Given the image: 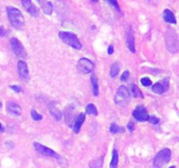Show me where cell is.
Instances as JSON below:
<instances>
[{"label": "cell", "instance_id": "6da1fadb", "mask_svg": "<svg viewBox=\"0 0 179 168\" xmlns=\"http://www.w3.org/2000/svg\"><path fill=\"white\" fill-rule=\"evenodd\" d=\"M7 15L9 18L11 24L15 28L21 29L25 25V18H24L22 12L19 9L12 7V6H8L7 7Z\"/></svg>", "mask_w": 179, "mask_h": 168}, {"label": "cell", "instance_id": "7a4b0ae2", "mask_svg": "<svg viewBox=\"0 0 179 168\" xmlns=\"http://www.w3.org/2000/svg\"><path fill=\"white\" fill-rule=\"evenodd\" d=\"M165 44L170 53H177L179 49L177 34L173 29L169 28L165 33Z\"/></svg>", "mask_w": 179, "mask_h": 168}, {"label": "cell", "instance_id": "3957f363", "mask_svg": "<svg viewBox=\"0 0 179 168\" xmlns=\"http://www.w3.org/2000/svg\"><path fill=\"white\" fill-rule=\"evenodd\" d=\"M59 37L64 43L69 45L74 49L80 50L82 48V45L80 43V39L77 37V35L70 32H60Z\"/></svg>", "mask_w": 179, "mask_h": 168}, {"label": "cell", "instance_id": "277c9868", "mask_svg": "<svg viewBox=\"0 0 179 168\" xmlns=\"http://www.w3.org/2000/svg\"><path fill=\"white\" fill-rule=\"evenodd\" d=\"M171 159V152L170 149H163L160 151L154 159L153 166L155 168H162L170 162Z\"/></svg>", "mask_w": 179, "mask_h": 168}, {"label": "cell", "instance_id": "5b68a950", "mask_svg": "<svg viewBox=\"0 0 179 168\" xmlns=\"http://www.w3.org/2000/svg\"><path fill=\"white\" fill-rule=\"evenodd\" d=\"M130 100V93L127 89V87L122 85L119 87L117 92L114 96L115 103L120 106H126Z\"/></svg>", "mask_w": 179, "mask_h": 168}, {"label": "cell", "instance_id": "8992f818", "mask_svg": "<svg viewBox=\"0 0 179 168\" xmlns=\"http://www.w3.org/2000/svg\"><path fill=\"white\" fill-rule=\"evenodd\" d=\"M77 68L81 74H89L94 68V63L87 58H81L77 64Z\"/></svg>", "mask_w": 179, "mask_h": 168}, {"label": "cell", "instance_id": "52a82bcc", "mask_svg": "<svg viewBox=\"0 0 179 168\" xmlns=\"http://www.w3.org/2000/svg\"><path fill=\"white\" fill-rule=\"evenodd\" d=\"M10 42H11V47L12 51L14 52L17 56L21 58L26 57V52L25 50V48L18 39L11 38Z\"/></svg>", "mask_w": 179, "mask_h": 168}, {"label": "cell", "instance_id": "ba28073f", "mask_svg": "<svg viewBox=\"0 0 179 168\" xmlns=\"http://www.w3.org/2000/svg\"><path fill=\"white\" fill-rule=\"evenodd\" d=\"M34 148L35 150L38 152V153L42 154L44 156H47V157H52V158H55V159H60V156L59 154L55 152L54 151H52V149L48 148L47 146L43 145L41 144H38V143H34Z\"/></svg>", "mask_w": 179, "mask_h": 168}, {"label": "cell", "instance_id": "9c48e42d", "mask_svg": "<svg viewBox=\"0 0 179 168\" xmlns=\"http://www.w3.org/2000/svg\"><path fill=\"white\" fill-rule=\"evenodd\" d=\"M133 116L139 122H145V121L149 120L150 116L147 112V110L145 107L142 105L137 106L136 110L133 112Z\"/></svg>", "mask_w": 179, "mask_h": 168}, {"label": "cell", "instance_id": "30bf717a", "mask_svg": "<svg viewBox=\"0 0 179 168\" xmlns=\"http://www.w3.org/2000/svg\"><path fill=\"white\" fill-rule=\"evenodd\" d=\"M18 69H19V77L25 82H27L30 76H29L28 67H27L26 63L23 61H19L18 62Z\"/></svg>", "mask_w": 179, "mask_h": 168}, {"label": "cell", "instance_id": "8fae6325", "mask_svg": "<svg viewBox=\"0 0 179 168\" xmlns=\"http://www.w3.org/2000/svg\"><path fill=\"white\" fill-rule=\"evenodd\" d=\"M21 3L27 12H29L33 17H38V11L37 7L32 3V0H21Z\"/></svg>", "mask_w": 179, "mask_h": 168}, {"label": "cell", "instance_id": "7c38bea8", "mask_svg": "<svg viewBox=\"0 0 179 168\" xmlns=\"http://www.w3.org/2000/svg\"><path fill=\"white\" fill-rule=\"evenodd\" d=\"M169 89L168 80H163L161 82H157L152 86V91L156 94H163Z\"/></svg>", "mask_w": 179, "mask_h": 168}, {"label": "cell", "instance_id": "4fadbf2b", "mask_svg": "<svg viewBox=\"0 0 179 168\" xmlns=\"http://www.w3.org/2000/svg\"><path fill=\"white\" fill-rule=\"evenodd\" d=\"M126 41H127V46L128 50L131 53L136 52V48H135V39H134V32L131 27L128 30L127 35H126Z\"/></svg>", "mask_w": 179, "mask_h": 168}, {"label": "cell", "instance_id": "5bb4252c", "mask_svg": "<svg viewBox=\"0 0 179 168\" xmlns=\"http://www.w3.org/2000/svg\"><path fill=\"white\" fill-rule=\"evenodd\" d=\"M65 118L66 124L72 127L73 124L74 123V109L73 106H67L65 109Z\"/></svg>", "mask_w": 179, "mask_h": 168}, {"label": "cell", "instance_id": "9a60e30c", "mask_svg": "<svg viewBox=\"0 0 179 168\" xmlns=\"http://www.w3.org/2000/svg\"><path fill=\"white\" fill-rule=\"evenodd\" d=\"M48 111L50 112V114L52 117L56 121H60L62 117V112L57 107V105L54 102H51L48 105Z\"/></svg>", "mask_w": 179, "mask_h": 168}, {"label": "cell", "instance_id": "2e32d148", "mask_svg": "<svg viewBox=\"0 0 179 168\" xmlns=\"http://www.w3.org/2000/svg\"><path fill=\"white\" fill-rule=\"evenodd\" d=\"M7 111L9 113L14 116H20L22 113L21 107L14 102H10L7 104Z\"/></svg>", "mask_w": 179, "mask_h": 168}, {"label": "cell", "instance_id": "e0dca14e", "mask_svg": "<svg viewBox=\"0 0 179 168\" xmlns=\"http://www.w3.org/2000/svg\"><path fill=\"white\" fill-rule=\"evenodd\" d=\"M38 4L41 6V9L46 14H52V11H53V5L50 1H47V0H38Z\"/></svg>", "mask_w": 179, "mask_h": 168}, {"label": "cell", "instance_id": "ac0fdd59", "mask_svg": "<svg viewBox=\"0 0 179 168\" xmlns=\"http://www.w3.org/2000/svg\"><path fill=\"white\" fill-rule=\"evenodd\" d=\"M85 117L86 116L84 113H80V115L77 116V118H76V120L74 121V133L75 134H78L79 132H80V128H81V126H82V124L84 123V121H85Z\"/></svg>", "mask_w": 179, "mask_h": 168}, {"label": "cell", "instance_id": "d6986e66", "mask_svg": "<svg viewBox=\"0 0 179 168\" xmlns=\"http://www.w3.org/2000/svg\"><path fill=\"white\" fill-rule=\"evenodd\" d=\"M163 19L166 22L170 23V24H177V20L175 18L174 13L169 9L164 10L163 11Z\"/></svg>", "mask_w": 179, "mask_h": 168}, {"label": "cell", "instance_id": "ffe728a7", "mask_svg": "<svg viewBox=\"0 0 179 168\" xmlns=\"http://www.w3.org/2000/svg\"><path fill=\"white\" fill-rule=\"evenodd\" d=\"M91 83L93 87V94L94 96H97L99 95V85H98V79L95 75H93L91 76Z\"/></svg>", "mask_w": 179, "mask_h": 168}, {"label": "cell", "instance_id": "44dd1931", "mask_svg": "<svg viewBox=\"0 0 179 168\" xmlns=\"http://www.w3.org/2000/svg\"><path fill=\"white\" fill-rule=\"evenodd\" d=\"M130 93L132 94V96L134 97H140V98H143V96L141 94V92L140 91L139 88L135 84L132 83L131 86H130Z\"/></svg>", "mask_w": 179, "mask_h": 168}, {"label": "cell", "instance_id": "7402d4cb", "mask_svg": "<svg viewBox=\"0 0 179 168\" xmlns=\"http://www.w3.org/2000/svg\"><path fill=\"white\" fill-rule=\"evenodd\" d=\"M103 165V157H100L99 159L93 160L89 163L90 168H102Z\"/></svg>", "mask_w": 179, "mask_h": 168}, {"label": "cell", "instance_id": "603a6c76", "mask_svg": "<svg viewBox=\"0 0 179 168\" xmlns=\"http://www.w3.org/2000/svg\"><path fill=\"white\" fill-rule=\"evenodd\" d=\"M118 161H119V156H118L117 151L115 149H114L112 160H111V162H110V168H117Z\"/></svg>", "mask_w": 179, "mask_h": 168}, {"label": "cell", "instance_id": "cb8c5ba5", "mask_svg": "<svg viewBox=\"0 0 179 168\" xmlns=\"http://www.w3.org/2000/svg\"><path fill=\"white\" fill-rule=\"evenodd\" d=\"M119 71H120V64L118 62H114L110 68V77L114 78L118 75Z\"/></svg>", "mask_w": 179, "mask_h": 168}, {"label": "cell", "instance_id": "d4e9b609", "mask_svg": "<svg viewBox=\"0 0 179 168\" xmlns=\"http://www.w3.org/2000/svg\"><path fill=\"white\" fill-rule=\"evenodd\" d=\"M86 112L89 115L93 116H97L98 115V111H97V109L96 107L94 106V104L93 103H89L88 105L86 107Z\"/></svg>", "mask_w": 179, "mask_h": 168}, {"label": "cell", "instance_id": "484cf974", "mask_svg": "<svg viewBox=\"0 0 179 168\" xmlns=\"http://www.w3.org/2000/svg\"><path fill=\"white\" fill-rule=\"evenodd\" d=\"M124 129L123 128H121L119 125H117L116 124H112L110 125V128H109V131L110 133L112 134H115V133H119V132H122L123 131Z\"/></svg>", "mask_w": 179, "mask_h": 168}, {"label": "cell", "instance_id": "4316f807", "mask_svg": "<svg viewBox=\"0 0 179 168\" xmlns=\"http://www.w3.org/2000/svg\"><path fill=\"white\" fill-rule=\"evenodd\" d=\"M31 116H32V118H33L34 121H40L43 118V116L40 114H38L37 111L35 110H32V112H31Z\"/></svg>", "mask_w": 179, "mask_h": 168}, {"label": "cell", "instance_id": "83f0119b", "mask_svg": "<svg viewBox=\"0 0 179 168\" xmlns=\"http://www.w3.org/2000/svg\"><path fill=\"white\" fill-rule=\"evenodd\" d=\"M107 3H109V5H111L112 7H114V9L117 11L118 12H120L121 11H120V7H119V5H118L117 3V0H105Z\"/></svg>", "mask_w": 179, "mask_h": 168}, {"label": "cell", "instance_id": "f1b7e54d", "mask_svg": "<svg viewBox=\"0 0 179 168\" xmlns=\"http://www.w3.org/2000/svg\"><path fill=\"white\" fill-rule=\"evenodd\" d=\"M141 83L143 85V86L149 87L152 84V82H151L150 78H148V77H143V78H141Z\"/></svg>", "mask_w": 179, "mask_h": 168}, {"label": "cell", "instance_id": "f546056e", "mask_svg": "<svg viewBox=\"0 0 179 168\" xmlns=\"http://www.w3.org/2000/svg\"><path fill=\"white\" fill-rule=\"evenodd\" d=\"M128 77H129V72H128V70H126V71H124V73L122 75L121 81H122V82H126V81H128Z\"/></svg>", "mask_w": 179, "mask_h": 168}, {"label": "cell", "instance_id": "4dcf8cb0", "mask_svg": "<svg viewBox=\"0 0 179 168\" xmlns=\"http://www.w3.org/2000/svg\"><path fill=\"white\" fill-rule=\"evenodd\" d=\"M149 122L151 123V124H153V125H156V124H158L159 123V119L156 117V116H150V117H149Z\"/></svg>", "mask_w": 179, "mask_h": 168}, {"label": "cell", "instance_id": "1f68e13d", "mask_svg": "<svg viewBox=\"0 0 179 168\" xmlns=\"http://www.w3.org/2000/svg\"><path fill=\"white\" fill-rule=\"evenodd\" d=\"M128 129L129 130V132H133V131L135 130V125H134V123H132V122L128 123Z\"/></svg>", "mask_w": 179, "mask_h": 168}, {"label": "cell", "instance_id": "d6a6232c", "mask_svg": "<svg viewBox=\"0 0 179 168\" xmlns=\"http://www.w3.org/2000/svg\"><path fill=\"white\" fill-rule=\"evenodd\" d=\"M11 89H13L15 92H17V93H19V92L21 91V88L19 86H17V85H13V86H11Z\"/></svg>", "mask_w": 179, "mask_h": 168}, {"label": "cell", "instance_id": "836d02e7", "mask_svg": "<svg viewBox=\"0 0 179 168\" xmlns=\"http://www.w3.org/2000/svg\"><path fill=\"white\" fill-rule=\"evenodd\" d=\"M5 34H6V32H5V28L3 26H0V36L3 37V36H5Z\"/></svg>", "mask_w": 179, "mask_h": 168}, {"label": "cell", "instance_id": "e575fe53", "mask_svg": "<svg viewBox=\"0 0 179 168\" xmlns=\"http://www.w3.org/2000/svg\"><path fill=\"white\" fill-rule=\"evenodd\" d=\"M114 53V47L111 45V46H109V49H108V53L109 54H112Z\"/></svg>", "mask_w": 179, "mask_h": 168}, {"label": "cell", "instance_id": "d590c367", "mask_svg": "<svg viewBox=\"0 0 179 168\" xmlns=\"http://www.w3.org/2000/svg\"><path fill=\"white\" fill-rule=\"evenodd\" d=\"M4 131H5V129H4L3 125H1V123H0V132H4Z\"/></svg>", "mask_w": 179, "mask_h": 168}, {"label": "cell", "instance_id": "8d00e7d4", "mask_svg": "<svg viewBox=\"0 0 179 168\" xmlns=\"http://www.w3.org/2000/svg\"><path fill=\"white\" fill-rule=\"evenodd\" d=\"M91 1H93V2H98L99 0H91Z\"/></svg>", "mask_w": 179, "mask_h": 168}, {"label": "cell", "instance_id": "74e56055", "mask_svg": "<svg viewBox=\"0 0 179 168\" xmlns=\"http://www.w3.org/2000/svg\"><path fill=\"white\" fill-rule=\"evenodd\" d=\"M1 107H2V102H0V108H1Z\"/></svg>", "mask_w": 179, "mask_h": 168}, {"label": "cell", "instance_id": "f35d334b", "mask_svg": "<svg viewBox=\"0 0 179 168\" xmlns=\"http://www.w3.org/2000/svg\"><path fill=\"white\" fill-rule=\"evenodd\" d=\"M170 168H176V167H175L174 166H170Z\"/></svg>", "mask_w": 179, "mask_h": 168}]
</instances>
